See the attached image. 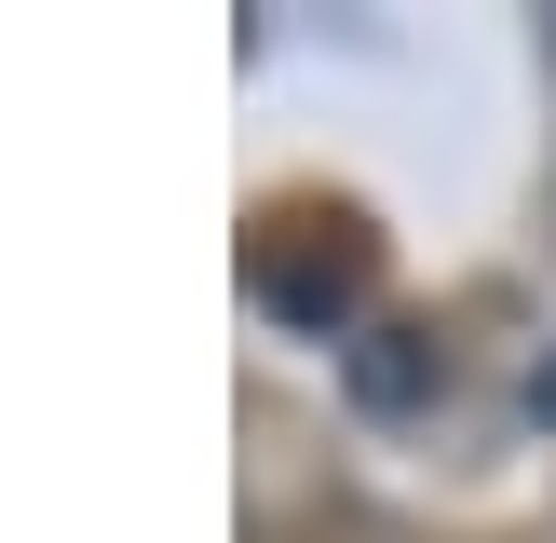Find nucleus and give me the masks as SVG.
<instances>
[{
	"instance_id": "nucleus-1",
	"label": "nucleus",
	"mask_w": 556,
	"mask_h": 543,
	"mask_svg": "<svg viewBox=\"0 0 556 543\" xmlns=\"http://www.w3.org/2000/svg\"><path fill=\"white\" fill-rule=\"evenodd\" d=\"M353 394H367V407H407V394H434V340H407V326H380V340L353 353Z\"/></svg>"
},
{
	"instance_id": "nucleus-2",
	"label": "nucleus",
	"mask_w": 556,
	"mask_h": 543,
	"mask_svg": "<svg viewBox=\"0 0 556 543\" xmlns=\"http://www.w3.org/2000/svg\"><path fill=\"white\" fill-rule=\"evenodd\" d=\"M271 299H286L299 326H326V313H353V258H286V272H271Z\"/></svg>"
}]
</instances>
